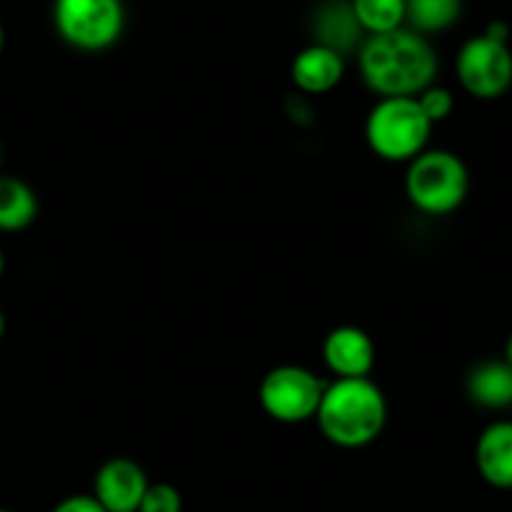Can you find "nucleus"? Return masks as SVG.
I'll return each instance as SVG.
<instances>
[{
  "label": "nucleus",
  "mask_w": 512,
  "mask_h": 512,
  "mask_svg": "<svg viewBox=\"0 0 512 512\" xmlns=\"http://www.w3.org/2000/svg\"><path fill=\"white\" fill-rule=\"evenodd\" d=\"M364 83L382 98L420 96L437 73V56L427 38L412 28L369 36L359 51Z\"/></svg>",
  "instance_id": "1"
},
{
  "label": "nucleus",
  "mask_w": 512,
  "mask_h": 512,
  "mask_svg": "<svg viewBox=\"0 0 512 512\" xmlns=\"http://www.w3.org/2000/svg\"><path fill=\"white\" fill-rule=\"evenodd\" d=\"M314 417L322 435L332 445L357 450L382 435L387 422V402L382 390L367 377L337 379L324 387Z\"/></svg>",
  "instance_id": "2"
},
{
  "label": "nucleus",
  "mask_w": 512,
  "mask_h": 512,
  "mask_svg": "<svg viewBox=\"0 0 512 512\" xmlns=\"http://www.w3.org/2000/svg\"><path fill=\"white\" fill-rule=\"evenodd\" d=\"M435 123L425 116L417 96L382 98L369 111L364 136L379 159L412 161L425 151Z\"/></svg>",
  "instance_id": "3"
},
{
  "label": "nucleus",
  "mask_w": 512,
  "mask_h": 512,
  "mask_svg": "<svg viewBox=\"0 0 512 512\" xmlns=\"http://www.w3.org/2000/svg\"><path fill=\"white\" fill-rule=\"evenodd\" d=\"M407 196L420 211L442 216L465 201L470 176L460 156L450 151H422L410 161L405 179Z\"/></svg>",
  "instance_id": "4"
},
{
  "label": "nucleus",
  "mask_w": 512,
  "mask_h": 512,
  "mask_svg": "<svg viewBox=\"0 0 512 512\" xmlns=\"http://www.w3.org/2000/svg\"><path fill=\"white\" fill-rule=\"evenodd\" d=\"M53 21L68 46L106 51L123 33L121 0H56Z\"/></svg>",
  "instance_id": "5"
},
{
  "label": "nucleus",
  "mask_w": 512,
  "mask_h": 512,
  "mask_svg": "<svg viewBox=\"0 0 512 512\" xmlns=\"http://www.w3.org/2000/svg\"><path fill=\"white\" fill-rule=\"evenodd\" d=\"M327 384L309 369L282 364L272 369L259 384V402L272 420L297 425L317 415Z\"/></svg>",
  "instance_id": "6"
},
{
  "label": "nucleus",
  "mask_w": 512,
  "mask_h": 512,
  "mask_svg": "<svg viewBox=\"0 0 512 512\" xmlns=\"http://www.w3.org/2000/svg\"><path fill=\"white\" fill-rule=\"evenodd\" d=\"M457 78L470 96L490 101L512 86V53L505 41L482 36L470 38L457 53Z\"/></svg>",
  "instance_id": "7"
},
{
  "label": "nucleus",
  "mask_w": 512,
  "mask_h": 512,
  "mask_svg": "<svg viewBox=\"0 0 512 512\" xmlns=\"http://www.w3.org/2000/svg\"><path fill=\"white\" fill-rule=\"evenodd\" d=\"M149 485V477L139 462L113 457L98 467L93 477V497L108 512H139Z\"/></svg>",
  "instance_id": "8"
},
{
  "label": "nucleus",
  "mask_w": 512,
  "mask_h": 512,
  "mask_svg": "<svg viewBox=\"0 0 512 512\" xmlns=\"http://www.w3.org/2000/svg\"><path fill=\"white\" fill-rule=\"evenodd\" d=\"M324 362L337 379L367 377L374 367V344L359 327H337L324 339Z\"/></svg>",
  "instance_id": "9"
},
{
  "label": "nucleus",
  "mask_w": 512,
  "mask_h": 512,
  "mask_svg": "<svg viewBox=\"0 0 512 512\" xmlns=\"http://www.w3.org/2000/svg\"><path fill=\"white\" fill-rule=\"evenodd\" d=\"M344 76V56L334 48L314 43V46L304 48L292 63V81L299 91L312 93H327L342 81Z\"/></svg>",
  "instance_id": "10"
},
{
  "label": "nucleus",
  "mask_w": 512,
  "mask_h": 512,
  "mask_svg": "<svg viewBox=\"0 0 512 512\" xmlns=\"http://www.w3.org/2000/svg\"><path fill=\"white\" fill-rule=\"evenodd\" d=\"M475 462L482 480L497 490H512V422H495L480 435Z\"/></svg>",
  "instance_id": "11"
},
{
  "label": "nucleus",
  "mask_w": 512,
  "mask_h": 512,
  "mask_svg": "<svg viewBox=\"0 0 512 512\" xmlns=\"http://www.w3.org/2000/svg\"><path fill=\"white\" fill-rule=\"evenodd\" d=\"M467 392L472 402L487 410H502L512 405V367L502 362H485L472 369L467 379Z\"/></svg>",
  "instance_id": "12"
},
{
  "label": "nucleus",
  "mask_w": 512,
  "mask_h": 512,
  "mask_svg": "<svg viewBox=\"0 0 512 512\" xmlns=\"http://www.w3.org/2000/svg\"><path fill=\"white\" fill-rule=\"evenodd\" d=\"M38 199L26 181L0 176V231H21L36 221Z\"/></svg>",
  "instance_id": "13"
},
{
  "label": "nucleus",
  "mask_w": 512,
  "mask_h": 512,
  "mask_svg": "<svg viewBox=\"0 0 512 512\" xmlns=\"http://www.w3.org/2000/svg\"><path fill=\"white\" fill-rule=\"evenodd\" d=\"M359 23L354 18L352 3H332V6L324 8L317 18V33L319 43L334 51L344 53L347 48L354 46V41L359 38Z\"/></svg>",
  "instance_id": "14"
},
{
  "label": "nucleus",
  "mask_w": 512,
  "mask_h": 512,
  "mask_svg": "<svg viewBox=\"0 0 512 512\" xmlns=\"http://www.w3.org/2000/svg\"><path fill=\"white\" fill-rule=\"evenodd\" d=\"M405 6V21L417 33L447 31L462 13V0H405Z\"/></svg>",
  "instance_id": "15"
},
{
  "label": "nucleus",
  "mask_w": 512,
  "mask_h": 512,
  "mask_svg": "<svg viewBox=\"0 0 512 512\" xmlns=\"http://www.w3.org/2000/svg\"><path fill=\"white\" fill-rule=\"evenodd\" d=\"M352 11L359 28L369 36L402 28L407 6L405 0H352Z\"/></svg>",
  "instance_id": "16"
},
{
  "label": "nucleus",
  "mask_w": 512,
  "mask_h": 512,
  "mask_svg": "<svg viewBox=\"0 0 512 512\" xmlns=\"http://www.w3.org/2000/svg\"><path fill=\"white\" fill-rule=\"evenodd\" d=\"M181 507V492L169 482H156L146 490L139 512H181Z\"/></svg>",
  "instance_id": "17"
},
{
  "label": "nucleus",
  "mask_w": 512,
  "mask_h": 512,
  "mask_svg": "<svg viewBox=\"0 0 512 512\" xmlns=\"http://www.w3.org/2000/svg\"><path fill=\"white\" fill-rule=\"evenodd\" d=\"M417 101H420L422 111H425V116L430 118L432 123L445 121V118L452 113V106H455L452 93L447 91V88H435V86L425 88V91L417 96Z\"/></svg>",
  "instance_id": "18"
},
{
  "label": "nucleus",
  "mask_w": 512,
  "mask_h": 512,
  "mask_svg": "<svg viewBox=\"0 0 512 512\" xmlns=\"http://www.w3.org/2000/svg\"><path fill=\"white\" fill-rule=\"evenodd\" d=\"M53 512H108L93 495H71L58 502Z\"/></svg>",
  "instance_id": "19"
},
{
  "label": "nucleus",
  "mask_w": 512,
  "mask_h": 512,
  "mask_svg": "<svg viewBox=\"0 0 512 512\" xmlns=\"http://www.w3.org/2000/svg\"><path fill=\"white\" fill-rule=\"evenodd\" d=\"M3 334H6V312L0 309V339H3Z\"/></svg>",
  "instance_id": "20"
},
{
  "label": "nucleus",
  "mask_w": 512,
  "mask_h": 512,
  "mask_svg": "<svg viewBox=\"0 0 512 512\" xmlns=\"http://www.w3.org/2000/svg\"><path fill=\"white\" fill-rule=\"evenodd\" d=\"M507 364L512 367V337L507 339Z\"/></svg>",
  "instance_id": "21"
},
{
  "label": "nucleus",
  "mask_w": 512,
  "mask_h": 512,
  "mask_svg": "<svg viewBox=\"0 0 512 512\" xmlns=\"http://www.w3.org/2000/svg\"><path fill=\"white\" fill-rule=\"evenodd\" d=\"M3 46H6V33H3V26H0V53H3Z\"/></svg>",
  "instance_id": "22"
},
{
  "label": "nucleus",
  "mask_w": 512,
  "mask_h": 512,
  "mask_svg": "<svg viewBox=\"0 0 512 512\" xmlns=\"http://www.w3.org/2000/svg\"><path fill=\"white\" fill-rule=\"evenodd\" d=\"M3 269H6V259H3V251H0V277H3Z\"/></svg>",
  "instance_id": "23"
},
{
  "label": "nucleus",
  "mask_w": 512,
  "mask_h": 512,
  "mask_svg": "<svg viewBox=\"0 0 512 512\" xmlns=\"http://www.w3.org/2000/svg\"><path fill=\"white\" fill-rule=\"evenodd\" d=\"M0 161H3V149H0Z\"/></svg>",
  "instance_id": "24"
},
{
  "label": "nucleus",
  "mask_w": 512,
  "mask_h": 512,
  "mask_svg": "<svg viewBox=\"0 0 512 512\" xmlns=\"http://www.w3.org/2000/svg\"><path fill=\"white\" fill-rule=\"evenodd\" d=\"M0 512H11V510H3V507H0Z\"/></svg>",
  "instance_id": "25"
}]
</instances>
